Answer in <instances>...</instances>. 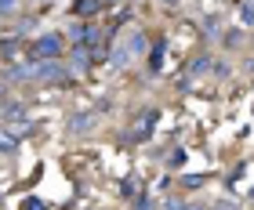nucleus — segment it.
<instances>
[{"label": "nucleus", "mask_w": 254, "mask_h": 210, "mask_svg": "<svg viewBox=\"0 0 254 210\" xmlns=\"http://www.w3.org/2000/svg\"><path fill=\"white\" fill-rule=\"evenodd\" d=\"M33 54H37V62H51V58L62 54V37L59 33H44V37L33 40Z\"/></svg>", "instance_id": "f257e3e1"}, {"label": "nucleus", "mask_w": 254, "mask_h": 210, "mask_svg": "<svg viewBox=\"0 0 254 210\" xmlns=\"http://www.w3.org/2000/svg\"><path fill=\"white\" fill-rule=\"evenodd\" d=\"M69 73L65 65H59V58H51V62H33V80H40V84H62Z\"/></svg>", "instance_id": "f03ea898"}, {"label": "nucleus", "mask_w": 254, "mask_h": 210, "mask_svg": "<svg viewBox=\"0 0 254 210\" xmlns=\"http://www.w3.org/2000/svg\"><path fill=\"white\" fill-rule=\"evenodd\" d=\"M153 123H156V109H145L142 116H138V123H134L131 138H134V142H142V138H149V131H153Z\"/></svg>", "instance_id": "7ed1b4c3"}, {"label": "nucleus", "mask_w": 254, "mask_h": 210, "mask_svg": "<svg viewBox=\"0 0 254 210\" xmlns=\"http://www.w3.org/2000/svg\"><path fill=\"white\" fill-rule=\"evenodd\" d=\"M91 127H95V112H76L73 120H69V131L73 134H87Z\"/></svg>", "instance_id": "20e7f679"}, {"label": "nucleus", "mask_w": 254, "mask_h": 210, "mask_svg": "<svg viewBox=\"0 0 254 210\" xmlns=\"http://www.w3.org/2000/svg\"><path fill=\"white\" fill-rule=\"evenodd\" d=\"M4 80H15V84H22V80H33V62H18V65H7Z\"/></svg>", "instance_id": "39448f33"}, {"label": "nucleus", "mask_w": 254, "mask_h": 210, "mask_svg": "<svg viewBox=\"0 0 254 210\" xmlns=\"http://www.w3.org/2000/svg\"><path fill=\"white\" fill-rule=\"evenodd\" d=\"M98 11H102V0H76V15L91 18V15H98Z\"/></svg>", "instance_id": "423d86ee"}, {"label": "nucleus", "mask_w": 254, "mask_h": 210, "mask_svg": "<svg viewBox=\"0 0 254 210\" xmlns=\"http://www.w3.org/2000/svg\"><path fill=\"white\" fill-rule=\"evenodd\" d=\"M0 153H18V134H11V131H0Z\"/></svg>", "instance_id": "0eeeda50"}, {"label": "nucleus", "mask_w": 254, "mask_h": 210, "mask_svg": "<svg viewBox=\"0 0 254 210\" xmlns=\"http://www.w3.org/2000/svg\"><path fill=\"white\" fill-rule=\"evenodd\" d=\"M109 62L117 65V69H120V65H127V62H131V48H127V44H124V48H117V51L109 54Z\"/></svg>", "instance_id": "6e6552de"}, {"label": "nucleus", "mask_w": 254, "mask_h": 210, "mask_svg": "<svg viewBox=\"0 0 254 210\" xmlns=\"http://www.w3.org/2000/svg\"><path fill=\"white\" fill-rule=\"evenodd\" d=\"M87 58H91V51L84 48V44H76V48H73V65L76 69H87Z\"/></svg>", "instance_id": "1a4fd4ad"}, {"label": "nucleus", "mask_w": 254, "mask_h": 210, "mask_svg": "<svg viewBox=\"0 0 254 210\" xmlns=\"http://www.w3.org/2000/svg\"><path fill=\"white\" fill-rule=\"evenodd\" d=\"M0 109H4V120H7V123H11V120H22V105H18V102H4Z\"/></svg>", "instance_id": "9d476101"}, {"label": "nucleus", "mask_w": 254, "mask_h": 210, "mask_svg": "<svg viewBox=\"0 0 254 210\" xmlns=\"http://www.w3.org/2000/svg\"><path fill=\"white\" fill-rule=\"evenodd\" d=\"M240 18H244L247 26H254V0H247V4H240Z\"/></svg>", "instance_id": "9b49d317"}, {"label": "nucleus", "mask_w": 254, "mask_h": 210, "mask_svg": "<svg viewBox=\"0 0 254 210\" xmlns=\"http://www.w3.org/2000/svg\"><path fill=\"white\" fill-rule=\"evenodd\" d=\"M149 62H153V69H160V62H164V40L153 48V54H149Z\"/></svg>", "instance_id": "f8f14e48"}, {"label": "nucleus", "mask_w": 254, "mask_h": 210, "mask_svg": "<svg viewBox=\"0 0 254 210\" xmlns=\"http://www.w3.org/2000/svg\"><path fill=\"white\" fill-rule=\"evenodd\" d=\"M18 11V0H0V18L4 15H15Z\"/></svg>", "instance_id": "ddd939ff"}, {"label": "nucleus", "mask_w": 254, "mask_h": 210, "mask_svg": "<svg viewBox=\"0 0 254 210\" xmlns=\"http://www.w3.org/2000/svg\"><path fill=\"white\" fill-rule=\"evenodd\" d=\"M120 192H124V196H138V178H127V181L120 185Z\"/></svg>", "instance_id": "4468645a"}, {"label": "nucleus", "mask_w": 254, "mask_h": 210, "mask_svg": "<svg viewBox=\"0 0 254 210\" xmlns=\"http://www.w3.org/2000/svg\"><path fill=\"white\" fill-rule=\"evenodd\" d=\"M182 185H186V189H200L203 178H200V174H186V178H182Z\"/></svg>", "instance_id": "2eb2a0df"}, {"label": "nucleus", "mask_w": 254, "mask_h": 210, "mask_svg": "<svg viewBox=\"0 0 254 210\" xmlns=\"http://www.w3.org/2000/svg\"><path fill=\"white\" fill-rule=\"evenodd\" d=\"M0 51H4V58H11V54L18 51V40H15V37H11V40H4V44H0Z\"/></svg>", "instance_id": "dca6fc26"}, {"label": "nucleus", "mask_w": 254, "mask_h": 210, "mask_svg": "<svg viewBox=\"0 0 254 210\" xmlns=\"http://www.w3.org/2000/svg\"><path fill=\"white\" fill-rule=\"evenodd\" d=\"M138 51H145V37H142V33L131 37V54H138Z\"/></svg>", "instance_id": "f3484780"}, {"label": "nucleus", "mask_w": 254, "mask_h": 210, "mask_svg": "<svg viewBox=\"0 0 254 210\" xmlns=\"http://www.w3.org/2000/svg\"><path fill=\"white\" fill-rule=\"evenodd\" d=\"M22 210H48V203H44V200H26Z\"/></svg>", "instance_id": "a211bd4d"}, {"label": "nucleus", "mask_w": 254, "mask_h": 210, "mask_svg": "<svg viewBox=\"0 0 254 210\" xmlns=\"http://www.w3.org/2000/svg\"><path fill=\"white\" fill-rule=\"evenodd\" d=\"M207 65H211V58H196V62H192V73H207Z\"/></svg>", "instance_id": "6ab92c4d"}, {"label": "nucleus", "mask_w": 254, "mask_h": 210, "mask_svg": "<svg viewBox=\"0 0 254 210\" xmlns=\"http://www.w3.org/2000/svg\"><path fill=\"white\" fill-rule=\"evenodd\" d=\"M203 29L207 33H218V18H203Z\"/></svg>", "instance_id": "aec40b11"}, {"label": "nucleus", "mask_w": 254, "mask_h": 210, "mask_svg": "<svg viewBox=\"0 0 254 210\" xmlns=\"http://www.w3.org/2000/svg\"><path fill=\"white\" fill-rule=\"evenodd\" d=\"M182 210H203L200 203H186V207H182Z\"/></svg>", "instance_id": "412c9836"}]
</instances>
